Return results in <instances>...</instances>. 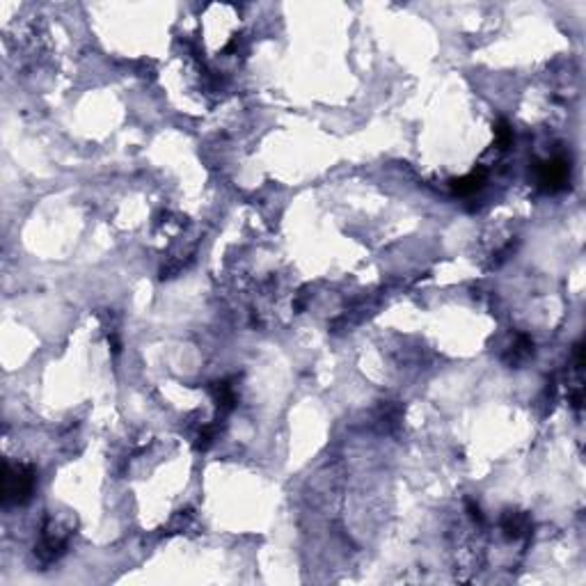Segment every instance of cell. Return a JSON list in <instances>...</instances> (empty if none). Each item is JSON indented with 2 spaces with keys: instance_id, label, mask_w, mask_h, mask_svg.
Masks as SVG:
<instances>
[{
  "instance_id": "obj_4",
  "label": "cell",
  "mask_w": 586,
  "mask_h": 586,
  "mask_svg": "<svg viewBox=\"0 0 586 586\" xmlns=\"http://www.w3.org/2000/svg\"><path fill=\"white\" fill-rule=\"evenodd\" d=\"M483 183H486V172L478 168V170H472L470 174H465V177L452 181V188L456 195H461V197H470V195L483 188Z\"/></svg>"
},
{
  "instance_id": "obj_5",
  "label": "cell",
  "mask_w": 586,
  "mask_h": 586,
  "mask_svg": "<svg viewBox=\"0 0 586 586\" xmlns=\"http://www.w3.org/2000/svg\"><path fill=\"white\" fill-rule=\"evenodd\" d=\"M532 355H534V341H532V337H527V335H517L515 344L509 348V353L504 355V360H506V364L517 367V364L527 362V360H529Z\"/></svg>"
},
{
  "instance_id": "obj_9",
  "label": "cell",
  "mask_w": 586,
  "mask_h": 586,
  "mask_svg": "<svg viewBox=\"0 0 586 586\" xmlns=\"http://www.w3.org/2000/svg\"><path fill=\"white\" fill-rule=\"evenodd\" d=\"M467 511H470V517H472V520H476V522H483V513H481V509H478V504H474V502H467Z\"/></svg>"
},
{
  "instance_id": "obj_1",
  "label": "cell",
  "mask_w": 586,
  "mask_h": 586,
  "mask_svg": "<svg viewBox=\"0 0 586 586\" xmlns=\"http://www.w3.org/2000/svg\"><path fill=\"white\" fill-rule=\"evenodd\" d=\"M35 470L30 465H5L3 472V502L25 504L35 493Z\"/></svg>"
},
{
  "instance_id": "obj_3",
  "label": "cell",
  "mask_w": 586,
  "mask_h": 586,
  "mask_svg": "<svg viewBox=\"0 0 586 586\" xmlns=\"http://www.w3.org/2000/svg\"><path fill=\"white\" fill-rule=\"evenodd\" d=\"M532 517L520 511H506L502 515V529L509 539L517 541V539H527L532 534Z\"/></svg>"
},
{
  "instance_id": "obj_6",
  "label": "cell",
  "mask_w": 586,
  "mask_h": 586,
  "mask_svg": "<svg viewBox=\"0 0 586 586\" xmlns=\"http://www.w3.org/2000/svg\"><path fill=\"white\" fill-rule=\"evenodd\" d=\"M213 396H216L218 408L222 413H229V410L236 406V392H234V385L229 380H220V383L213 385Z\"/></svg>"
},
{
  "instance_id": "obj_7",
  "label": "cell",
  "mask_w": 586,
  "mask_h": 586,
  "mask_svg": "<svg viewBox=\"0 0 586 586\" xmlns=\"http://www.w3.org/2000/svg\"><path fill=\"white\" fill-rule=\"evenodd\" d=\"M495 135H497V144H500V149H509V144L513 142V129L509 126V122H500L495 129Z\"/></svg>"
},
{
  "instance_id": "obj_2",
  "label": "cell",
  "mask_w": 586,
  "mask_h": 586,
  "mask_svg": "<svg viewBox=\"0 0 586 586\" xmlns=\"http://www.w3.org/2000/svg\"><path fill=\"white\" fill-rule=\"evenodd\" d=\"M568 181H570V161L563 159V156H554V159L539 165V183L545 193H559L568 185Z\"/></svg>"
},
{
  "instance_id": "obj_8",
  "label": "cell",
  "mask_w": 586,
  "mask_h": 586,
  "mask_svg": "<svg viewBox=\"0 0 586 586\" xmlns=\"http://www.w3.org/2000/svg\"><path fill=\"white\" fill-rule=\"evenodd\" d=\"M218 435V426L216 424H211V426H204L200 435H197V447L200 449H209L213 444V440H216Z\"/></svg>"
}]
</instances>
